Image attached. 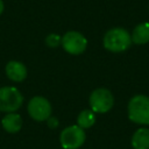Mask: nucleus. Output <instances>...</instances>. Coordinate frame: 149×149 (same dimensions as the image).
<instances>
[{
    "label": "nucleus",
    "instance_id": "9",
    "mask_svg": "<svg viewBox=\"0 0 149 149\" xmlns=\"http://www.w3.org/2000/svg\"><path fill=\"white\" fill-rule=\"evenodd\" d=\"M1 125L3 127V129L7 133H17L21 127H22V119L19 114L16 113H7L2 120H1Z\"/></svg>",
    "mask_w": 149,
    "mask_h": 149
},
{
    "label": "nucleus",
    "instance_id": "11",
    "mask_svg": "<svg viewBox=\"0 0 149 149\" xmlns=\"http://www.w3.org/2000/svg\"><path fill=\"white\" fill-rule=\"evenodd\" d=\"M132 146L134 149H149V129L139 128L133 134Z\"/></svg>",
    "mask_w": 149,
    "mask_h": 149
},
{
    "label": "nucleus",
    "instance_id": "2",
    "mask_svg": "<svg viewBox=\"0 0 149 149\" xmlns=\"http://www.w3.org/2000/svg\"><path fill=\"white\" fill-rule=\"evenodd\" d=\"M102 43L107 50L112 52H121L127 50L133 42L130 34L126 29L118 27L109 29L105 34Z\"/></svg>",
    "mask_w": 149,
    "mask_h": 149
},
{
    "label": "nucleus",
    "instance_id": "15",
    "mask_svg": "<svg viewBox=\"0 0 149 149\" xmlns=\"http://www.w3.org/2000/svg\"><path fill=\"white\" fill-rule=\"evenodd\" d=\"M2 12H3V2L2 0H0V15L2 14Z\"/></svg>",
    "mask_w": 149,
    "mask_h": 149
},
{
    "label": "nucleus",
    "instance_id": "5",
    "mask_svg": "<svg viewBox=\"0 0 149 149\" xmlns=\"http://www.w3.org/2000/svg\"><path fill=\"white\" fill-rule=\"evenodd\" d=\"M85 132L78 125L64 128L59 135L61 144L64 149H78L85 142Z\"/></svg>",
    "mask_w": 149,
    "mask_h": 149
},
{
    "label": "nucleus",
    "instance_id": "14",
    "mask_svg": "<svg viewBox=\"0 0 149 149\" xmlns=\"http://www.w3.org/2000/svg\"><path fill=\"white\" fill-rule=\"evenodd\" d=\"M47 123H48L49 128L54 129V128H56L58 126V120L56 118H49V119H47Z\"/></svg>",
    "mask_w": 149,
    "mask_h": 149
},
{
    "label": "nucleus",
    "instance_id": "10",
    "mask_svg": "<svg viewBox=\"0 0 149 149\" xmlns=\"http://www.w3.org/2000/svg\"><path fill=\"white\" fill-rule=\"evenodd\" d=\"M132 42L135 44H146L149 42V23H139L132 33Z\"/></svg>",
    "mask_w": 149,
    "mask_h": 149
},
{
    "label": "nucleus",
    "instance_id": "7",
    "mask_svg": "<svg viewBox=\"0 0 149 149\" xmlns=\"http://www.w3.org/2000/svg\"><path fill=\"white\" fill-rule=\"evenodd\" d=\"M28 113L35 121H45L50 118L51 105L43 97H34L28 102Z\"/></svg>",
    "mask_w": 149,
    "mask_h": 149
},
{
    "label": "nucleus",
    "instance_id": "8",
    "mask_svg": "<svg viewBox=\"0 0 149 149\" xmlns=\"http://www.w3.org/2000/svg\"><path fill=\"white\" fill-rule=\"evenodd\" d=\"M6 74L13 81H22L27 77V68L17 61H10L6 65Z\"/></svg>",
    "mask_w": 149,
    "mask_h": 149
},
{
    "label": "nucleus",
    "instance_id": "13",
    "mask_svg": "<svg viewBox=\"0 0 149 149\" xmlns=\"http://www.w3.org/2000/svg\"><path fill=\"white\" fill-rule=\"evenodd\" d=\"M45 43L50 48H56L62 43V37L59 35H57V34H50V35L47 36Z\"/></svg>",
    "mask_w": 149,
    "mask_h": 149
},
{
    "label": "nucleus",
    "instance_id": "3",
    "mask_svg": "<svg viewBox=\"0 0 149 149\" xmlns=\"http://www.w3.org/2000/svg\"><path fill=\"white\" fill-rule=\"evenodd\" d=\"M23 102V97L16 87L3 86L0 87V111L13 113Z\"/></svg>",
    "mask_w": 149,
    "mask_h": 149
},
{
    "label": "nucleus",
    "instance_id": "1",
    "mask_svg": "<svg viewBox=\"0 0 149 149\" xmlns=\"http://www.w3.org/2000/svg\"><path fill=\"white\" fill-rule=\"evenodd\" d=\"M128 118L139 125H149V97L143 94L134 95L127 106Z\"/></svg>",
    "mask_w": 149,
    "mask_h": 149
},
{
    "label": "nucleus",
    "instance_id": "6",
    "mask_svg": "<svg viewBox=\"0 0 149 149\" xmlns=\"http://www.w3.org/2000/svg\"><path fill=\"white\" fill-rule=\"evenodd\" d=\"M61 44L66 52L71 55H79L85 51L87 45V40L83 34L78 31H68L62 37Z\"/></svg>",
    "mask_w": 149,
    "mask_h": 149
},
{
    "label": "nucleus",
    "instance_id": "12",
    "mask_svg": "<svg viewBox=\"0 0 149 149\" xmlns=\"http://www.w3.org/2000/svg\"><path fill=\"white\" fill-rule=\"evenodd\" d=\"M95 122V115L94 112L91 109H84L78 114L77 118V123L80 128L85 129V128H90L91 126H93Z\"/></svg>",
    "mask_w": 149,
    "mask_h": 149
},
{
    "label": "nucleus",
    "instance_id": "4",
    "mask_svg": "<svg viewBox=\"0 0 149 149\" xmlns=\"http://www.w3.org/2000/svg\"><path fill=\"white\" fill-rule=\"evenodd\" d=\"M90 107L94 113H107L114 105V97L107 88H97L90 94Z\"/></svg>",
    "mask_w": 149,
    "mask_h": 149
}]
</instances>
